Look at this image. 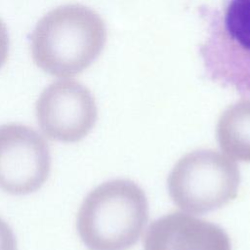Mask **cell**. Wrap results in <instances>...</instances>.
<instances>
[{"instance_id": "6da1fadb", "label": "cell", "mask_w": 250, "mask_h": 250, "mask_svg": "<svg viewBox=\"0 0 250 250\" xmlns=\"http://www.w3.org/2000/svg\"><path fill=\"white\" fill-rule=\"evenodd\" d=\"M34 62L57 77H71L89 67L106 42V28L94 10L81 4L48 12L29 36Z\"/></svg>"}, {"instance_id": "7a4b0ae2", "label": "cell", "mask_w": 250, "mask_h": 250, "mask_svg": "<svg viewBox=\"0 0 250 250\" xmlns=\"http://www.w3.org/2000/svg\"><path fill=\"white\" fill-rule=\"evenodd\" d=\"M148 220L143 188L127 179L101 184L84 198L76 220L88 250H128L139 240Z\"/></svg>"}, {"instance_id": "3957f363", "label": "cell", "mask_w": 250, "mask_h": 250, "mask_svg": "<svg viewBox=\"0 0 250 250\" xmlns=\"http://www.w3.org/2000/svg\"><path fill=\"white\" fill-rule=\"evenodd\" d=\"M238 165L213 149H197L184 155L171 170L167 188L183 211L202 215L218 210L237 195Z\"/></svg>"}, {"instance_id": "277c9868", "label": "cell", "mask_w": 250, "mask_h": 250, "mask_svg": "<svg viewBox=\"0 0 250 250\" xmlns=\"http://www.w3.org/2000/svg\"><path fill=\"white\" fill-rule=\"evenodd\" d=\"M202 48L215 79L250 94V0H229Z\"/></svg>"}, {"instance_id": "5b68a950", "label": "cell", "mask_w": 250, "mask_h": 250, "mask_svg": "<svg viewBox=\"0 0 250 250\" xmlns=\"http://www.w3.org/2000/svg\"><path fill=\"white\" fill-rule=\"evenodd\" d=\"M48 143L33 128L0 125V188L13 195L38 190L51 171Z\"/></svg>"}, {"instance_id": "8992f818", "label": "cell", "mask_w": 250, "mask_h": 250, "mask_svg": "<svg viewBox=\"0 0 250 250\" xmlns=\"http://www.w3.org/2000/svg\"><path fill=\"white\" fill-rule=\"evenodd\" d=\"M36 117L51 140L76 143L93 129L98 117L94 96L75 80H58L46 87L36 103Z\"/></svg>"}, {"instance_id": "52a82bcc", "label": "cell", "mask_w": 250, "mask_h": 250, "mask_svg": "<svg viewBox=\"0 0 250 250\" xmlns=\"http://www.w3.org/2000/svg\"><path fill=\"white\" fill-rule=\"evenodd\" d=\"M144 250H231L220 226L182 212L164 215L149 225Z\"/></svg>"}, {"instance_id": "ba28073f", "label": "cell", "mask_w": 250, "mask_h": 250, "mask_svg": "<svg viewBox=\"0 0 250 250\" xmlns=\"http://www.w3.org/2000/svg\"><path fill=\"white\" fill-rule=\"evenodd\" d=\"M220 148L229 157L250 162V100H240L221 114L216 129Z\"/></svg>"}, {"instance_id": "9c48e42d", "label": "cell", "mask_w": 250, "mask_h": 250, "mask_svg": "<svg viewBox=\"0 0 250 250\" xmlns=\"http://www.w3.org/2000/svg\"><path fill=\"white\" fill-rule=\"evenodd\" d=\"M0 250H18L17 238L12 228L0 218Z\"/></svg>"}, {"instance_id": "30bf717a", "label": "cell", "mask_w": 250, "mask_h": 250, "mask_svg": "<svg viewBox=\"0 0 250 250\" xmlns=\"http://www.w3.org/2000/svg\"><path fill=\"white\" fill-rule=\"evenodd\" d=\"M10 39L5 23L0 20V68L4 65L9 55Z\"/></svg>"}]
</instances>
